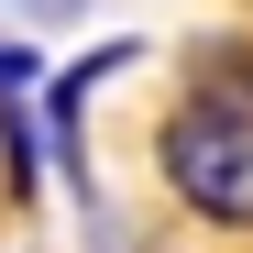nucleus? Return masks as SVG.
<instances>
[{"mask_svg": "<svg viewBox=\"0 0 253 253\" xmlns=\"http://www.w3.org/2000/svg\"><path fill=\"white\" fill-rule=\"evenodd\" d=\"M154 165H165V187H176L198 220L253 231V121H242V110H220V99H187V110L154 132Z\"/></svg>", "mask_w": 253, "mask_h": 253, "instance_id": "obj_1", "label": "nucleus"}, {"mask_svg": "<svg viewBox=\"0 0 253 253\" xmlns=\"http://www.w3.org/2000/svg\"><path fill=\"white\" fill-rule=\"evenodd\" d=\"M198 99H220V110L253 121V44H209L198 55Z\"/></svg>", "mask_w": 253, "mask_h": 253, "instance_id": "obj_2", "label": "nucleus"}, {"mask_svg": "<svg viewBox=\"0 0 253 253\" xmlns=\"http://www.w3.org/2000/svg\"><path fill=\"white\" fill-rule=\"evenodd\" d=\"M33 11H77V0H33Z\"/></svg>", "mask_w": 253, "mask_h": 253, "instance_id": "obj_3", "label": "nucleus"}]
</instances>
